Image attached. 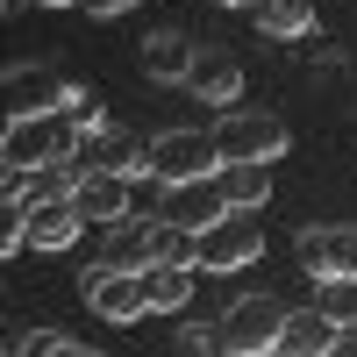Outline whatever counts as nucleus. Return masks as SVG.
I'll return each mask as SVG.
<instances>
[{
	"label": "nucleus",
	"mask_w": 357,
	"mask_h": 357,
	"mask_svg": "<svg viewBox=\"0 0 357 357\" xmlns=\"http://www.w3.org/2000/svg\"><path fill=\"white\" fill-rule=\"evenodd\" d=\"M79 293L100 321H143L151 314V293H143V272H122V264H93L79 272Z\"/></svg>",
	"instance_id": "39448f33"
},
{
	"label": "nucleus",
	"mask_w": 357,
	"mask_h": 357,
	"mask_svg": "<svg viewBox=\"0 0 357 357\" xmlns=\"http://www.w3.org/2000/svg\"><path fill=\"white\" fill-rule=\"evenodd\" d=\"M293 250H301V272H307V279L357 272V229H301V236H293Z\"/></svg>",
	"instance_id": "1a4fd4ad"
},
{
	"label": "nucleus",
	"mask_w": 357,
	"mask_h": 357,
	"mask_svg": "<svg viewBox=\"0 0 357 357\" xmlns=\"http://www.w3.org/2000/svg\"><path fill=\"white\" fill-rule=\"evenodd\" d=\"M65 114H72V129H79V143L107 129V107H100V93H93V86H79V93L65 100Z\"/></svg>",
	"instance_id": "aec40b11"
},
{
	"label": "nucleus",
	"mask_w": 357,
	"mask_h": 357,
	"mask_svg": "<svg viewBox=\"0 0 357 357\" xmlns=\"http://www.w3.org/2000/svg\"><path fill=\"white\" fill-rule=\"evenodd\" d=\"M79 229H86V215H79V200H72V193L29 200V243H36V250H72V243H79Z\"/></svg>",
	"instance_id": "9d476101"
},
{
	"label": "nucleus",
	"mask_w": 357,
	"mask_h": 357,
	"mask_svg": "<svg viewBox=\"0 0 357 357\" xmlns=\"http://www.w3.org/2000/svg\"><path fill=\"white\" fill-rule=\"evenodd\" d=\"M158 215H165V222H186V229H207V222H222V215H229V186H222V172L165 186V207H158Z\"/></svg>",
	"instance_id": "0eeeda50"
},
{
	"label": "nucleus",
	"mask_w": 357,
	"mask_h": 357,
	"mask_svg": "<svg viewBox=\"0 0 357 357\" xmlns=\"http://www.w3.org/2000/svg\"><path fill=\"white\" fill-rule=\"evenodd\" d=\"M314 307L336 314L343 329H350V321H357V272H329V279H321V293H314Z\"/></svg>",
	"instance_id": "6ab92c4d"
},
{
	"label": "nucleus",
	"mask_w": 357,
	"mask_h": 357,
	"mask_svg": "<svg viewBox=\"0 0 357 357\" xmlns=\"http://www.w3.org/2000/svg\"><path fill=\"white\" fill-rule=\"evenodd\" d=\"M222 186H229V207H257L272 200V158H229L222 165Z\"/></svg>",
	"instance_id": "dca6fc26"
},
{
	"label": "nucleus",
	"mask_w": 357,
	"mask_h": 357,
	"mask_svg": "<svg viewBox=\"0 0 357 357\" xmlns=\"http://www.w3.org/2000/svg\"><path fill=\"white\" fill-rule=\"evenodd\" d=\"M215 8H250V0H215Z\"/></svg>",
	"instance_id": "5701e85b"
},
{
	"label": "nucleus",
	"mask_w": 357,
	"mask_h": 357,
	"mask_svg": "<svg viewBox=\"0 0 357 357\" xmlns=\"http://www.w3.org/2000/svg\"><path fill=\"white\" fill-rule=\"evenodd\" d=\"M0 158H8V165H57V158H72V165H79V129H72V114H65V107H57V114H8Z\"/></svg>",
	"instance_id": "f257e3e1"
},
{
	"label": "nucleus",
	"mask_w": 357,
	"mask_h": 357,
	"mask_svg": "<svg viewBox=\"0 0 357 357\" xmlns=\"http://www.w3.org/2000/svg\"><path fill=\"white\" fill-rule=\"evenodd\" d=\"M336 343H343V321L321 314V307L286 314V329H279V357H329Z\"/></svg>",
	"instance_id": "f8f14e48"
},
{
	"label": "nucleus",
	"mask_w": 357,
	"mask_h": 357,
	"mask_svg": "<svg viewBox=\"0 0 357 357\" xmlns=\"http://www.w3.org/2000/svg\"><path fill=\"white\" fill-rule=\"evenodd\" d=\"M250 15H257V29L264 36H314V8L307 0H250Z\"/></svg>",
	"instance_id": "a211bd4d"
},
{
	"label": "nucleus",
	"mask_w": 357,
	"mask_h": 357,
	"mask_svg": "<svg viewBox=\"0 0 357 357\" xmlns=\"http://www.w3.org/2000/svg\"><path fill=\"white\" fill-rule=\"evenodd\" d=\"M186 86H193L200 100H215V107H236V93H243V65H236V57H222V50H207V57H193Z\"/></svg>",
	"instance_id": "2eb2a0df"
},
{
	"label": "nucleus",
	"mask_w": 357,
	"mask_h": 357,
	"mask_svg": "<svg viewBox=\"0 0 357 357\" xmlns=\"http://www.w3.org/2000/svg\"><path fill=\"white\" fill-rule=\"evenodd\" d=\"M193 272L200 264H178V257H158V264H143V293H151V314H178L193 301Z\"/></svg>",
	"instance_id": "ddd939ff"
},
{
	"label": "nucleus",
	"mask_w": 357,
	"mask_h": 357,
	"mask_svg": "<svg viewBox=\"0 0 357 357\" xmlns=\"http://www.w3.org/2000/svg\"><path fill=\"white\" fill-rule=\"evenodd\" d=\"M100 264H122V272L158 264V222H114V243L100 250Z\"/></svg>",
	"instance_id": "f3484780"
},
{
	"label": "nucleus",
	"mask_w": 357,
	"mask_h": 357,
	"mask_svg": "<svg viewBox=\"0 0 357 357\" xmlns=\"http://www.w3.org/2000/svg\"><path fill=\"white\" fill-rule=\"evenodd\" d=\"M129 8H136V0H86V15H107V22H114V15H129Z\"/></svg>",
	"instance_id": "412c9836"
},
{
	"label": "nucleus",
	"mask_w": 357,
	"mask_h": 357,
	"mask_svg": "<svg viewBox=\"0 0 357 357\" xmlns=\"http://www.w3.org/2000/svg\"><path fill=\"white\" fill-rule=\"evenodd\" d=\"M72 200H79V215H86V222H100V229L129 222V172L86 165V172H79V186H72Z\"/></svg>",
	"instance_id": "6e6552de"
},
{
	"label": "nucleus",
	"mask_w": 357,
	"mask_h": 357,
	"mask_svg": "<svg viewBox=\"0 0 357 357\" xmlns=\"http://www.w3.org/2000/svg\"><path fill=\"white\" fill-rule=\"evenodd\" d=\"M36 8H72V0H36Z\"/></svg>",
	"instance_id": "4be33fe9"
},
{
	"label": "nucleus",
	"mask_w": 357,
	"mask_h": 357,
	"mask_svg": "<svg viewBox=\"0 0 357 357\" xmlns=\"http://www.w3.org/2000/svg\"><path fill=\"white\" fill-rule=\"evenodd\" d=\"M193 57H200V50L178 36V29H158V36L143 43V79H158V86H186Z\"/></svg>",
	"instance_id": "4468645a"
},
{
	"label": "nucleus",
	"mask_w": 357,
	"mask_h": 357,
	"mask_svg": "<svg viewBox=\"0 0 357 357\" xmlns=\"http://www.w3.org/2000/svg\"><path fill=\"white\" fill-rule=\"evenodd\" d=\"M215 143H222V165L229 158H286V122L279 114H250V107H229L222 114V129H215Z\"/></svg>",
	"instance_id": "423d86ee"
},
{
	"label": "nucleus",
	"mask_w": 357,
	"mask_h": 357,
	"mask_svg": "<svg viewBox=\"0 0 357 357\" xmlns=\"http://www.w3.org/2000/svg\"><path fill=\"white\" fill-rule=\"evenodd\" d=\"M279 329H286V307L272 301V293H250V301H236V307L215 321V350H229V357L279 350Z\"/></svg>",
	"instance_id": "f03ea898"
},
{
	"label": "nucleus",
	"mask_w": 357,
	"mask_h": 357,
	"mask_svg": "<svg viewBox=\"0 0 357 357\" xmlns=\"http://www.w3.org/2000/svg\"><path fill=\"white\" fill-rule=\"evenodd\" d=\"M79 93V86L65 79V72H50V65H36V72H8V107L15 114H57Z\"/></svg>",
	"instance_id": "9b49d317"
},
{
	"label": "nucleus",
	"mask_w": 357,
	"mask_h": 357,
	"mask_svg": "<svg viewBox=\"0 0 357 357\" xmlns=\"http://www.w3.org/2000/svg\"><path fill=\"white\" fill-rule=\"evenodd\" d=\"M151 172L165 178V186L222 172V143H215V129H165V136H151Z\"/></svg>",
	"instance_id": "7ed1b4c3"
},
{
	"label": "nucleus",
	"mask_w": 357,
	"mask_h": 357,
	"mask_svg": "<svg viewBox=\"0 0 357 357\" xmlns=\"http://www.w3.org/2000/svg\"><path fill=\"white\" fill-rule=\"evenodd\" d=\"M257 250H264V229L250 207H229L222 222L200 229V272H243V264H257Z\"/></svg>",
	"instance_id": "20e7f679"
}]
</instances>
